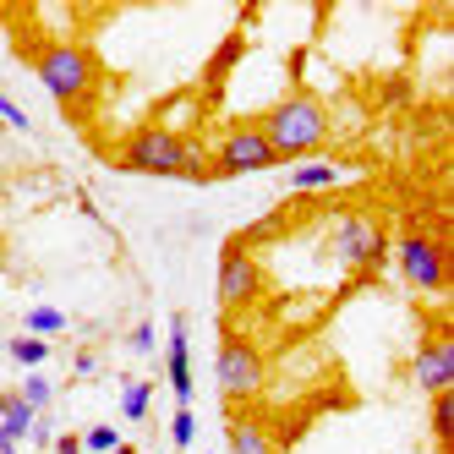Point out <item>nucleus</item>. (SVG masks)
I'll list each match as a JSON object with an SVG mask.
<instances>
[{"instance_id":"f257e3e1","label":"nucleus","mask_w":454,"mask_h":454,"mask_svg":"<svg viewBox=\"0 0 454 454\" xmlns=\"http://www.w3.org/2000/svg\"><path fill=\"white\" fill-rule=\"evenodd\" d=\"M121 165L137 170V176H165V181H214L203 148L186 132H176V126H165V121L137 126V132L126 137V148H121Z\"/></svg>"},{"instance_id":"f03ea898","label":"nucleus","mask_w":454,"mask_h":454,"mask_svg":"<svg viewBox=\"0 0 454 454\" xmlns=\"http://www.w3.org/2000/svg\"><path fill=\"white\" fill-rule=\"evenodd\" d=\"M257 132L269 137L274 159L285 165H301L307 153H317L323 143H329V110H323L312 93H290V99H279L263 121H257Z\"/></svg>"},{"instance_id":"7ed1b4c3","label":"nucleus","mask_w":454,"mask_h":454,"mask_svg":"<svg viewBox=\"0 0 454 454\" xmlns=\"http://www.w3.org/2000/svg\"><path fill=\"white\" fill-rule=\"evenodd\" d=\"M34 72L60 105H82V99H93V88H99V60H93L88 44H72V39L44 44L34 55Z\"/></svg>"},{"instance_id":"20e7f679","label":"nucleus","mask_w":454,"mask_h":454,"mask_svg":"<svg viewBox=\"0 0 454 454\" xmlns=\"http://www.w3.org/2000/svg\"><path fill=\"white\" fill-rule=\"evenodd\" d=\"M263 378H269L263 350H257L252 340H241V334H224V345H219V367H214L219 395L231 400V405H247V400L263 395Z\"/></svg>"},{"instance_id":"39448f33","label":"nucleus","mask_w":454,"mask_h":454,"mask_svg":"<svg viewBox=\"0 0 454 454\" xmlns=\"http://www.w3.org/2000/svg\"><path fill=\"white\" fill-rule=\"evenodd\" d=\"M279 159H274V148H269V137L257 132V121H247V126H231V132L219 137V153H214V181H231V176H257V170H274Z\"/></svg>"},{"instance_id":"423d86ee","label":"nucleus","mask_w":454,"mask_h":454,"mask_svg":"<svg viewBox=\"0 0 454 454\" xmlns=\"http://www.w3.org/2000/svg\"><path fill=\"white\" fill-rule=\"evenodd\" d=\"M257 290H263V269H257V257L247 252V241H224L219 252V307H252Z\"/></svg>"},{"instance_id":"0eeeda50","label":"nucleus","mask_w":454,"mask_h":454,"mask_svg":"<svg viewBox=\"0 0 454 454\" xmlns=\"http://www.w3.org/2000/svg\"><path fill=\"white\" fill-rule=\"evenodd\" d=\"M400 274H405L416 290H433V296H438V290L449 285V252H443V241L411 231V236L400 241Z\"/></svg>"},{"instance_id":"6e6552de","label":"nucleus","mask_w":454,"mask_h":454,"mask_svg":"<svg viewBox=\"0 0 454 454\" xmlns=\"http://www.w3.org/2000/svg\"><path fill=\"white\" fill-rule=\"evenodd\" d=\"M334 252H340L345 269H372L378 257H383V231L367 214H345L334 224Z\"/></svg>"},{"instance_id":"1a4fd4ad","label":"nucleus","mask_w":454,"mask_h":454,"mask_svg":"<svg viewBox=\"0 0 454 454\" xmlns=\"http://www.w3.org/2000/svg\"><path fill=\"white\" fill-rule=\"evenodd\" d=\"M411 378L427 388V395H454V340L438 334L416 350V362H411Z\"/></svg>"},{"instance_id":"9d476101","label":"nucleus","mask_w":454,"mask_h":454,"mask_svg":"<svg viewBox=\"0 0 454 454\" xmlns=\"http://www.w3.org/2000/svg\"><path fill=\"white\" fill-rule=\"evenodd\" d=\"M165 378L170 395L181 400V411H192V345H186V317H170V345H165Z\"/></svg>"},{"instance_id":"9b49d317","label":"nucleus","mask_w":454,"mask_h":454,"mask_svg":"<svg viewBox=\"0 0 454 454\" xmlns=\"http://www.w3.org/2000/svg\"><path fill=\"white\" fill-rule=\"evenodd\" d=\"M27 427H34V411H27L17 395H0V433H6V438H27Z\"/></svg>"},{"instance_id":"f8f14e48","label":"nucleus","mask_w":454,"mask_h":454,"mask_svg":"<svg viewBox=\"0 0 454 454\" xmlns=\"http://www.w3.org/2000/svg\"><path fill=\"white\" fill-rule=\"evenodd\" d=\"M231 454H274V443L257 421H231Z\"/></svg>"},{"instance_id":"ddd939ff","label":"nucleus","mask_w":454,"mask_h":454,"mask_svg":"<svg viewBox=\"0 0 454 454\" xmlns=\"http://www.w3.org/2000/svg\"><path fill=\"white\" fill-rule=\"evenodd\" d=\"M6 356L17 367H27V372H39L44 367V356H50V340H34V334H17L12 345H6Z\"/></svg>"},{"instance_id":"4468645a","label":"nucleus","mask_w":454,"mask_h":454,"mask_svg":"<svg viewBox=\"0 0 454 454\" xmlns=\"http://www.w3.org/2000/svg\"><path fill=\"white\" fill-rule=\"evenodd\" d=\"M290 186L296 192H329V186H340V165H296Z\"/></svg>"},{"instance_id":"2eb2a0df","label":"nucleus","mask_w":454,"mask_h":454,"mask_svg":"<svg viewBox=\"0 0 454 454\" xmlns=\"http://www.w3.org/2000/svg\"><path fill=\"white\" fill-rule=\"evenodd\" d=\"M17 400H22L27 411H34V416H44V405L55 400V383L44 378V367H39V372H27V383L17 388Z\"/></svg>"},{"instance_id":"dca6fc26","label":"nucleus","mask_w":454,"mask_h":454,"mask_svg":"<svg viewBox=\"0 0 454 454\" xmlns=\"http://www.w3.org/2000/svg\"><path fill=\"white\" fill-rule=\"evenodd\" d=\"M148 400H153V383H137V378L121 383V416L126 421H143L148 416Z\"/></svg>"},{"instance_id":"f3484780","label":"nucleus","mask_w":454,"mask_h":454,"mask_svg":"<svg viewBox=\"0 0 454 454\" xmlns=\"http://www.w3.org/2000/svg\"><path fill=\"white\" fill-rule=\"evenodd\" d=\"M241 50H247V44H241V34H231V39L219 44V55L208 60V88H219V82H224V72H231L236 60H241Z\"/></svg>"},{"instance_id":"a211bd4d","label":"nucleus","mask_w":454,"mask_h":454,"mask_svg":"<svg viewBox=\"0 0 454 454\" xmlns=\"http://www.w3.org/2000/svg\"><path fill=\"white\" fill-rule=\"evenodd\" d=\"M60 329H67V312H60V307H34V312H27V334H34V340H50Z\"/></svg>"},{"instance_id":"6ab92c4d","label":"nucleus","mask_w":454,"mask_h":454,"mask_svg":"<svg viewBox=\"0 0 454 454\" xmlns=\"http://www.w3.org/2000/svg\"><path fill=\"white\" fill-rule=\"evenodd\" d=\"M77 443H82V454H110V449H121V433L110 427V421H99V427H88Z\"/></svg>"},{"instance_id":"aec40b11","label":"nucleus","mask_w":454,"mask_h":454,"mask_svg":"<svg viewBox=\"0 0 454 454\" xmlns=\"http://www.w3.org/2000/svg\"><path fill=\"white\" fill-rule=\"evenodd\" d=\"M449 433H454V395H433V438L449 443Z\"/></svg>"},{"instance_id":"412c9836","label":"nucleus","mask_w":454,"mask_h":454,"mask_svg":"<svg viewBox=\"0 0 454 454\" xmlns=\"http://www.w3.org/2000/svg\"><path fill=\"white\" fill-rule=\"evenodd\" d=\"M192 438H198V416H192V411H176V421H170V443H176V449H192Z\"/></svg>"},{"instance_id":"4be33fe9","label":"nucleus","mask_w":454,"mask_h":454,"mask_svg":"<svg viewBox=\"0 0 454 454\" xmlns=\"http://www.w3.org/2000/svg\"><path fill=\"white\" fill-rule=\"evenodd\" d=\"M22 443H34V449H50V443H55V427H50L44 416H34V427H27V438H22Z\"/></svg>"},{"instance_id":"5701e85b","label":"nucleus","mask_w":454,"mask_h":454,"mask_svg":"<svg viewBox=\"0 0 454 454\" xmlns=\"http://www.w3.org/2000/svg\"><path fill=\"white\" fill-rule=\"evenodd\" d=\"M0 121L17 126V132H27V115H22V105H12V93H0Z\"/></svg>"},{"instance_id":"b1692460","label":"nucleus","mask_w":454,"mask_h":454,"mask_svg":"<svg viewBox=\"0 0 454 454\" xmlns=\"http://www.w3.org/2000/svg\"><path fill=\"white\" fill-rule=\"evenodd\" d=\"M126 345H132V350H143V356H148V350L159 345V334H153V323H137V329H132V340H126Z\"/></svg>"},{"instance_id":"393cba45","label":"nucleus","mask_w":454,"mask_h":454,"mask_svg":"<svg viewBox=\"0 0 454 454\" xmlns=\"http://www.w3.org/2000/svg\"><path fill=\"white\" fill-rule=\"evenodd\" d=\"M72 372L77 378H93V372H99V362H93V356H72Z\"/></svg>"},{"instance_id":"a878e982","label":"nucleus","mask_w":454,"mask_h":454,"mask_svg":"<svg viewBox=\"0 0 454 454\" xmlns=\"http://www.w3.org/2000/svg\"><path fill=\"white\" fill-rule=\"evenodd\" d=\"M50 449H55V454H82V443H77V438H55Z\"/></svg>"},{"instance_id":"bb28decb","label":"nucleus","mask_w":454,"mask_h":454,"mask_svg":"<svg viewBox=\"0 0 454 454\" xmlns=\"http://www.w3.org/2000/svg\"><path fill=\"white\" fill-rule=\"evenodd\" d=\"M0 454H22V443H17V438H6V433H0Z\"/></svg>"},{"instance_id":"cd10ccee","label":"nucleus","mask_w":454,"mask_h":454,"mask_svg":"<svg viewBox=\"0 0 454 454\" xmlns=\"http://www.w3.org/2000/svg\"><path fill=\"white\" fill-rule=\"evenodd\" d=\"M110 454H137V449H132V443H121V449H110Z\"/></svg>"},{"instance_id":"c85d7f7f","label":"nucleus","mask_w":454,"mask_h":454,"mask_svg":"<svg viewBox=\"0 0 454 454\" xmlns=\"http://www.w3.org/2000/svg\"><path fill=\"white\" fill-rule=\"evenodd\" d=\"M0 356H6V345H0Z\"/></svg>"},{"instance_id":"c756f323","label":"nucleus","mask_w":454,"mask_h":454,"mask_svg":"<svg viewBox=\"0 0 454 454\" xmlns=\"http://www.w3.org/2000/svg\"><path fill=\"white\" fill-rule=\"evenodd\" d=\"M0 192H6V186H0Z\"/></svg>"}]
</instances>
